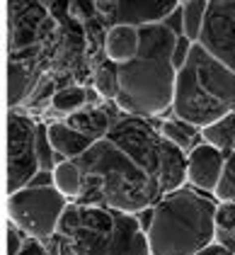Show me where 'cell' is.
Returning <instances> with one entry per match:
<instances>
[{"label": "cell", "mask_w": 235, "mask_h": 255, "mask_svg": "<svg viewBox=\"0 0 235 255\" xmlns=\"http://www.w3.org/2000/svg\"><path fill=\"white\" fill-rule=\"evenodd\" d=\"M82 195L78 204L141 214L187 182V153L160 127L124 115L78 158Z\"/></svg>", "instance_id": "obj_1"}, {"label": "cell", "mask_w": 235, "mask_h": 255, "mask_svg": "<svg viewBox=\"0 0 235 255\" xmlns=\"http://www.w3.org/2000/svg\"><path fill=\"white\" fill-rule=\"evenodd\" d=\"M177 37L167 22L141 27L136 59L119 66V98L114 105L124 115L151 119L172 110L177 85L172 51Z\"/></svg>", "instance_id": "obj_2"}, {"label": "cell", "mask_w": 235, "mask_h": 255, "mask_svg": "<svg viewBox=\"0 0 235 255\" xmlns=\"http://www.w3.org/2000/svg\"><path fill=\"white\" fill-rule=\"evenodd\" d=\"M46 248L54 255H151L136 214L78 202L68 204Z\"/></svg>", "instance_id": "obj_3"}, {"label": "cell", "mask_w": 235, "mask_h": 255, "mask_svg": "<svg viewBox=\"0 0 235 255\" xmlns=\"http://www.w3.org/2000/svg\"><path fill=\"white\" fill-rule=\"evenodd\" d=\"M214 195L194 187H177L153 207V226L148 231L151 255H196L216 241Z\"/></svg>", "instance_id": "obj_4"}, {"label": "cell", "mask_w": 235, "mask_h": 255, "mask_svg": "<svg viewBox=\"0 0 235 255\" xmlns=\"http://www.w3.org/2000/svg\"><path fill=\"white\" fill-rule=\"evenodd\" d=\"M235 110V71L194 44L192 56L177 71L172 117L206 129Z\"/></svg>", "instance_id": "obj_5"}, {"label": "cell", "mask_w": 235, "mask_h": 255, "mask_svg": "<svg viewBox=\"0 0 235 255\" xmlns=\"http://www.w3.org/2000/svg\"><path fill=\"white\" fill-rule=\"evenodd\" d=\"M7 20L10 59L41 61L49 46L54 51L61 29L44 0H7Z\"/></svg>", "instance_id": "obj_6"}, {"label": "cell", "mask_w": 235, "mask_h": 255, "mask_svg": "<svg viewBox=\"0 0 235 255\" xmlns=\"http://www.w3.org/2000/svg\"><path fill=\"white\" fill-rule=\"evenodd\" d=\"M68 204L71 199H66L54 185L22 187L20 192L7 197V214L12 226H17L24 236L39 243H49L56 236L59 221Z\"/></svg>", "instance_id": "obj_7"}, {"label": "cell", "mask_w": 235, "mask_h": 255, "mask_svg": "<svg viewBox=\"0 0 235 255\" xmlns=\"http://www.w3.org/2000/svg\"><path fill=\"white\" fill-rule=\"evenodd\" d=\"M41 170L39 124L27 112L7 115V195L20 192Z\"/></svg>", "instance_id": "obj_8"}, {"label": "cell", "mask_w": 235, "mask_h": 255, "mask_svg": "<svg viewBox=\"0 0 235 255\" xmlns=\"http://www.w3.org/2000/svg\"><path fill=\"white\" fill-rule=\"evenodd\" d=\"M196 44L235 71V0H209L206 20Z\"/></svg>", "instance_id": "obj_9"}, {"label": "cell", "mask_w": 235, "mask_h": 255, "mask_svg": "<svg viewBox=\"0 0 235 255\" xmlns=\"http://www.w3.org/2000/svg\"><path fill=\"white\" fill-rule=\"evenodd\" d=\"M226 158H228V153L216 148L214 143L199 141L187 153V182H189V187L206 192V195H214L221 177H223Z\"/></svg>", "instance_id": "obj_10"}, {"label": "cell", "mask_w": 235, "mask_h": 255, "mask_svg": "<svg viewBox=\"0 0 235 255\" xmlns=\"http://www.w3.org/2000/svg\"><path fill=\"white\" fill-rule=\"evenodd\" d=\"M177 10L179 0H119L117 10L107 20V24H162Z\"/></svg>", "instance_id": "obj_11"}, {"label": "cell", "mask_w": 235, "mask_h": 255, "mask_svg": "<svg viewBox=\"0 0 235 255\" xmlns=\"http://www.w3.org/2000/svg\"><path fill=\"white\" fill-rule=\"evenodd\" d=\"M46 131H49V141L61 160H78L95 143V138H90L87 134L78 131L76 127H71L68 122H59V119L46 122Z\"/></svg>", "instance_id": "obj_12"}, {"label": "cell", "mask_w": 235, "mask_h": 255, "mask_svg": "<svg viewBox=\"0 0 235 255\" xmlns=\"http://www.w3.org/2000/svg\"><path fill=\"white\" fill-rule=\"evenodd\" d=\"M138 49H141V27H136V24L107 27V37H104V46H102L104 59L124 66V63L136 59Z\"/></svg>", "instance_id": "obj_13"}, {"label": "cell", "mask_w": 235, "mask_h": 255, "mask_svg": "<svg viewBox=\"0 0 235 255\" xmlns=\"http://www.w3.org/2000/svg\"><path fill=\"white\" fill-rule=\"evenodd\" d=\"M7 76H10V85H7V93H10V107L17 110L22 107L29 93L34 90V85L39 83V78L44 76L39 68V61H17L10 59L7 66Z\"/></svg>", "instance_id": "obj_14"}, {"label": "cell", "mask_w": 235, "mask_h": 255, "mask_svg": "<svg viewBox=\"0 0 235 255\" xmlns=\"http://www.w3.org/2000/svg\"><path fill=\"white\" fill-rule=\"evenodd\" d=\"M121 117H124V112H121L119 107H92V105H90V107H85L82 112L68 117L66 122H68L71 127H76L78 131L87 134L90 138L99 141L102 136H107V131H109Z\"/></svg>", "instance_id": "obj_15"}, {"label": "cell", "mask_w": 235, "mask_h": 255, "mask_svg": "<svg viewBox=\"0 0 235 255\" xmlns=\"http://www.w3.org/2000/svg\"><path fill=\"white\" fill-rule=\"evenodd\" d=\"M82 44H87V39H82L76 29H61L59 41L49 59V73L59 76V73H68L71 68H76L78 61L82 59Z\"/></svg>", "instance_id": "obj_16"}, {"label": "cell", "mask_w": 235, "mask_h": 255, "mask_svg": "<svg viewBox=\"0 0 235 255\" xmlns=\"http://www.w3.org/2000/svg\"><path fill=\"white\" fill-rule=\"evenodd\" d=\"M85 107H90V93L85 85H63L59 88V93L54 95L51 110L59 117H73L82 112Z\"/></svg>", "instance_id": "obj_17"}, {"label": "cell", "mask_w": 235, "mask_h": 255, "mask_svg": "<svg viewBox=\"0 0 235 255\" xmlns=\"http://www.w3.org/2000/svg\"><path fill=\"white\" fill-rule=\"evenodd\" d=\"M54 187L71 202H78L82 195V170L78 160H61L54 168Z\"/></svg>", "instance_id": "obj_18"}, {"label": "cell", "mask_w": 235, "mask_h": 255, "mask_svg": "<svg viewBox=\"0 0 235 255\" xmlns=\"http://www.w3.org/2000/svg\"><path fill=\"white\" fill-rule=\"evenodd\" d=\"M206 10H209V0H187L179 5V27L187 39L199 41L201 27L206 20Z\"/></svg>", "instance_id": "obj_19"}, {"label": "cell", "mask_w": 235, "mask_h": 255, "mask_svg": "<svg viewBox=\"0 0 235 255\" xmlns=\"http://www.w3.org/2000/svg\"><path fill=\"white\" fill-rule=\"evenodd\" d=\"M201 141L214 143L216 148H221L223 153H233L235 151V110L228 112L226 117L214 122L211 127L201 129Z\"/></svg>", "instance_id": "obj_20"}, {"label": "cell", "mask_w": 235, "mask_h": 255, "mask_svg": "<svg viewBox=\"0 0 235 255\" xmlns=\"http://www.w3.org/2000/svg\"><path fill=\"white\" fill-rule=\"evenodd\" d=\"M56 93H59L56 76L49 73V71H44V76H41L39 83L34 85V90L29 93V98H27V102H24L22 107L27 110V115H44V112L51 107Z\"/></svg>", "instance_id": "obj_21"}, {"label": "cell", "mask_w": 235, "mask_h": 255, "mask_svg": "<svg viewBox=\"0 0 235 255\" xmlns=\"http://www.w3.org/2000/svg\"><path fill=\"white\" fill-rule=\"evenodd\" d=\"M92 88L102 100L117 102L119 98V63L104 59L92 73Z\"/></svg>", "instance_id": "obj_22"}, {"label": "cell", "mask_w": 235, "mask_h": 255, "mask_svg": "<svg viewBox=\"0 0 235 255\" xmlns=\"http://www.w3.org/2000/svg\"><path fill=\"white\" fill-rule=\"evenodd\" d=\"M160 131H162V136L167 138V141H172L177 148H182L184 153H189L192 148H194L196 143V136H201V129H196L192 124H187V122H182V119H165L162 124H160Z\"/></svg>", "instance_id": "obj_23"}, {"label": "cell", "mask_w": 235, "mask_h": 255, "mask_svg": "<svg viewBox=\"0 0 235 255\" xmlns=\"http://www.w3.org/2000/svg\"><path fill=\"white\" fill-rule=\"evenodd\" d=\"M216 243L235 253V202L218 204L216 212Z\"/></svg>", "instance_id": "obj_24"}, {"label": "cell", "mask_w": 235, "mask_h": 255, "mask_svg": "<svg viewBox=\"0 0 235 255\" xmlns=\"http://www.w3.org/2000/svg\"><path fill=\"white\" fill-rule=\"evenodd\" d=\"M216 202L223 204V202H235V151L228 153L226 158V168H223V177L216 187Z\"/></svg>", "instance_id": "obj_25"}, {"label": "cell", "mask_w": 235, "mask_h": 255, "mask_svg": "<svg viewBox=\"0 0 235 255\" xmlns=\"http://www.w3.org/2000/svg\"><path fill=\"white\" fill-rule=\"evenodd\" d=\"M194 44L196 41L192 39H187L184 34H179L175 41V51H172V63H175V68L179 71L184 63H187V59L192 56V49H194Z\"/></svg>", "instance_id": "obj_26"}, {"label": "cell", "mask_w": 235, "mask_h": 255, "mask_svg": "<svg viewBox=\"0 0 235 255\" xmlns=\"http://www.w3.org/2000/svg\"><path fill=\"white\" fill-rule=\"evenodd\" d=\"M22 231L17 226H12V229H7V255H20L24 251V238H22Z\"/></svg>", "instance_id": "obj_27"}, {"label": "cell", "mask_w": 235, "mask_h": 255, "mask_svg": "<svg viewBox=\"0 0 235 255\" xmlns=\"http://www.w3.org/2000/svg\"><path fill=\"white\" fill-rule=\"evenodd\" d=\"M46 243H39V241H34V238H29V243L24 246V251L20 255H49L46 253V248H44Z\"/></svg>", "instance_id": "obj_28"}, {"label": "cell", "mask_w": 235, "mask_h": 255, "mask_svg": "<svg viewBox=\"0 0 235 255\" xmlns=\"http://www.w3.org/2000/svg\"><path fill=\"white\" fill-rule=\"evenodd\" d=\"M138 216V224H141V229L146 231V236H148V231H151V226H153V209H146V212H141Z\"/></svg>", "instance_id": "obj_29"}, {"label": "cell", "mask_w": 235, "mask_h": 255, "mask_svg": "<svg viewBox=\"0 0 235 255\" xmlns=\"http://www.w3.org/2000/svg\"><path fill=\"white\" fill-rule=\"evenodd\" d=\"M226 251H228V248H223L221 243H216V241H214L211 246H206V248H204L201 253H196V255H223Z\"/></svg>", "instance_id": "obj_30"}, {"label": "cell", "mask_w": 235, "mask_h": 255, "mask_svg": "<svg viewBox=\"0 0 235 255\" xmlns=\"http://www.w3.org/2000/svg\"><path fill=\"white\" fill-rule=\"evenodd\" d=\"M182 2H187V0H179V5H182Z\"/></svg>", "instance_id": "obj_31"}]
</instances>
